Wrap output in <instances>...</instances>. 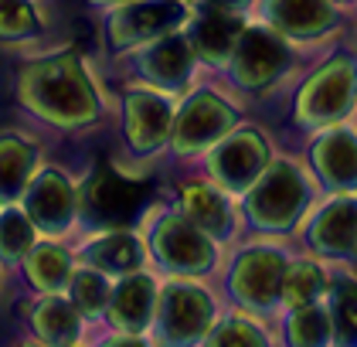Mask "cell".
Instances as JSON below:
<instances>
[{
  "instance_id": "6da1fadb",
  "label": "cell",
  "mask_w": 357,
  "mask_h": 347,
  "mask_svg": "<svg viewBox=\"0 0 357 347\" xmlns=\"http://www.w3.org/2000/svg\"><path fill=\"white\" fill-rule=\"evenodd\" d=\"M21 99L31 112L58 126H85L96 119L99 99L75 54L41 58L21 75Z\"/></svg>"
},
{
  "instance_id": "7a4b0ae2",
  "label": "cell",
  "mask_w": 357,
  "mask_h": 347,
  "mask_svg": "<svg viewBox=\"0 0 357 347\" xmlns=\"http://www.w3.org/2000/svg\"><path fill=\"white\" fill-rule=\"evenodd\" d=\"M310 205V187L303 174L289 161H269L262 174L248 184L245 214L248 221L262 232H286L300 221V214Z\"/></svg>"
},
{
  "instance_id": "3957f363",
  "label": "cell",
  "mask_w": 357,
  "mask_h": 347,
  "mask_svg": "<svg viewBox=\"0 0 357 347\" xmlns=\"http://www.w3.org/2000/svg\"><path fill=\"white\" fill-rule=\"evenodd\" d=\"M357 103V61L351 54L330 58L317 68L296 96V119L306 126H330L344 119Z\"/></svg>"
},
{
  "instance_id": "277c9868",
  "label": "cell",
  "mask_w": 357,
  "mask_h": 347,
  "mask_svg": "<svg viewBox=\"0 0 357 347\" xmlns=\"http://www.w3.org/2000/svg\"><path fill=\"white\" fill-rule=\"evenodd\" d=\"M228 61H231V75H235V82L242 89L262 92L266 85H273L286 72L289 48H286V38L273 24L242 27L238 45H235V52H231Z\"/></svg>"
},
{
  "instance_id": "5b68a950",
  "label": "cell",
  "mask_w": 357,
  "mask_h": 347,
  "mask_svg": "<svg viewBox=\"0 0 357 347\" xmlns=\"http://www.w3.org/2000/svg\"><path fill=\"white\" fill-rule=\"evenodd\" d=\"M153 256L157 263L181 276H197L215 266V242L184 214H164L153 225Z\"/></svg>"
},
{
  "instance_id": "8992f818",
  "label": "cell",
  "mask_w": 357,
  "mask_h": 347,
  "mask_svg": "<svg viewBox=\"0 0 357 347\" xmlns=\"http://www.w3.org/2000/svg\"><path fill=\"white\" fill-rule=\"evenodd\" d=\"M157 330L164 341L174 344H188L197 341L201 334H208L211 317H215V307H211V296L197 286L188 283H170L160 300H157Z\"/></svg>"
},
{
  "instance_id": "52a82bcc",
  "label": "cell",
  "mask_w": 357,
  "mask_h": 347,
  "mask_svg": "<svg viewBox=\"0 0 357 347\" xmlns=\"http://www.w3.org/2000/svg\"><path fill=\"white\" fill-rule=\"evenodd\" d=\"M235 126V109L228 106L215 92H194L184 103V109L174 116V147L181 154H194L204 150L211 143H218L221 136Z\"/></svg>"
},
{
  "instance_id": "ba28073f",
  "label": "cell",
  "mask_w": 357,
  "mask_h": 347,
  "mask_svg": "<svg viewBox=\"0 0 357 347\" xmlns=\"http://www.w3.org/2000/svg\"><path fill=\"white\" fill-rule=\"evenodd\" d=\"M286 259L279 249H245L231 266V296L252 310H269L279 300Z\"/></svg>"
},
{
  "instance_id": "9c48e42d",
  "label": "cell",
  "mask_w": 357,
  "mask_h": 347,
  "mask_svg": "<svg viewBox=\"0 0 357 347\" xmlns=\"http://www.w3.org/2000/svg\"><path fill=\"white\" fill-rule=\"evenodd\" d=\"M269 163V143L255 130H242V133L218 140L211 150V177L228 191H248V184L262 174V167Z\"/></svg>"
},
{
  "instance_id": "30bf717a",
  "label": "cell",
  "mask_w": 357,
  "mask_h": 347,
  "mask_svg": "<svg viewBox=\"0 0 357 347\" xmlns=\"http://www.w3.org/2000/svg\"><path fill=\"white\" fill-rule=\"evenodd\" d=\"M184 7L177 0H126L112 10L109 38L116 48H130L146 38H160L181 24Z\"/></svg>"
},
{
  "instance_id": "8fae6325",
  "label": "cell",
  "mask_w": 357,
  "mask_h": 347,
  "mask_svg": "<svg viewBox=\"0 0 357 347\" xmlns=\"http://www.w3.org/2000/svg\"><path fill=\"white\" fill-rule=\"evenodd\" d=\"M28 218L34 228L48 232V235H58L72 225L75 218V208H79V198L72 184L58 174V170H41L28 187Z\"/></svg>"
},
{
  "instance_id": "7c38bea8",
  "label": "cell",
  "mask_w": 357,
  "mask_h": 347,
  "mask_svg": "<svg viewBox=\"0 0 357 347\" xmlns=\"http://www.w3.org/2000/svg\"><path fill=\"white\" fill-rule=\"evenodd\" d=\"M174 126V112L150 89H139L126 96V140L137 154H153L160 150Z\"/></svg>"
},
{
  "instance_id": "4fadbf2b",
  "label": "cell",
  "mask_w": 357,
  "mask_h": 347,
  "mask_svg": "<svg viewBox=\"0 0 357 347\" xmlns=\"http://www.w3.org/2000/svg\"><path fill=\"white\" fill-rule=\"evenodd\" d=\"M242 10H231V7H221V3H208L201 14H197V21L191 27V48L194 54H201L204 61H211V65H225L231 52H235V45H238V34H242Z\"/></svg>"
},
{
  "instance_id": "5bb4252c",
  "label": "cell",
  "mask_w": 357,
  "mask_h": 347,
  "mask_svg": "<svg viewBox=\"0 0 357 347\" xmlns=\"http://www.w3.org/2000/svg\"><path fill=\"white\" fill-rule=\"evenodd\" d=\"M262 14L282 38H320L337 24L330 0H266Z\"/></svg>"
},
{
  "instance_id": "9a60e30c",
  "label": "cell",
  "mask_w": 357,
  "mask_h": 347,
  "mask_svg": "<svg viewBox=\"0 0 357 347\" xmlns=\"http://www.w3.org/2000/svg\"><path fill=\"white\" fill-rule=\"evenodd\" d=\"M313 167L320 181L333 191L357 187V136L351 130H327L313 143Z\"/></svg>"
},
{
  "instance_id": "2e32d148",
  "label": "cell",
  "mask_w": 357,
  "mask_h": 347,
  "mask_svg": "<svg viewBox=\"0 0 357 347\" xmlns=\"http://www.w3.org/2000/svg\"><path fill=\"white\" fill-rule=\"evenodd\" d=\"M310 245L320 256H351L357 249V201L337 198L310 225Z\"/></svg>"
},
{
  "instance_id": "e0dca14e",
  "label": "cell",
  "mask_w": 357,
  "mask_h": 347,
  "mask_svg": "<svg viewBox=\"0 0 357 347\" xmlns=\"http://www.w3.org/2000/svg\"><path fill=\"white\" fill-rule=\"evenodd\" d=\"M191 68L194 48L181 34H160V41H153L139 58V72L160 89H181L191 75Z\"/></svg>"
},
{
  "instance_id": "ac0fdd59",
  "label": "cell",
  "mask_w": 357,
  "mask_h": 347,
  "mask_svg": "<svg viewBox=\"0 0 357 347\" xmlns=\"http://www.w3.org/2000/svg\"><path fill=\"white\" fill-rule=\"evenodd\" d=\"M109 320L112 327L126 330V334H143V327L153 317V307H157V286L150 276H126L116 290L109 293Z\"/></svg>"
},
{
  "instance_id": "d6986e66",
  "label": "cell",
  "mask_w": 357,
  "mask_h": 347,
  "mask_svg": "<svg viewBox=\"0 0 357 347\" xmlns=\"http://www.w3.org/2000/svg\"><path fill=\"white\" fill-rule=\"evenodd\" d=\"M184 218H191L201 232H208L211 239H225L231 232V208L228 198L208 184H188L181 198Z\"/></svg>"
},
{
  "instance_id": "ffe728a7",
  "label": "cell",
  "mask_w": 357,
  "mask_h": 347,
  "mask_svg": "<svg viewBox=\"0 0 357 347\" xmlns=\"http://www.w3.org/2000/svg\"><path fill=\"white\" fill-rule=\"evenodd\" d=\"M85 212L96 214V218H102V221H119V218H126L130 208L137 205V191L126 184V181H119L116 174H99L96 181H89V191H85Z\"/></svg>"
},
{
  "instance_id": "44dd1931",
  "label": "cell",
  "mask_w": 357,
  "mask_h": 347,
  "mask_svg": "<svg viewBox=\"0 0 357 347\" xmlns=\"http://www.w3.org/2000/svg\"><path fill=\"white\" fill-rule=\"evenodd\" d=\"M85 259L99 272H133L143 263V249L130 232H109L85 249Z\"/></svg>"
},
{
  "instance_id": "7402d4cb",
  "label": "cell",
  "mask_w": 357,
  "mask_h": 347,
  "mask_svg": "<svg viewBox=\"0 0 357 347\" xmlns=\"http://www.w3.org/2000/svg\"><path fill=\"white\" fill-rule=\"evenodd\" d=\"M31 327L48 344H72L79 337V310H75V303L52 296V300L38 303V310L31 313Z\"/></svg>"
},
{
  "instance_id": "603a6c76",
  "label": "cell",
  "mask_w": 357,
  "mask_h": 347,
  "mask_svg": "<svg viewBox=\"0 0 357 347\" xmlns=\"http://www.w3.org/2000/svg\"><path fill=\"white\" fill-rule=\"evenodd\" d=\"M34 150L21 136H0V201L17 198L28 184Z\"/></svg>"
},
{
  "instance_id": "cb8c5ba5",
  "label": "cell",
  "mask_w": 357,
  "mask_h": 347,
  "mask_svg": "<svg viewBox=\"0 0 357 347\" xmlns=\"http://www.w3.org/2000/svg\"><path fill=\"white\" fill-rule=\"evenodd\" d=\"M324 279L327 276L320 272V266H313V263H293V266H286V272H282L279 300L289 310L306 307V303H313L317 296L324 293Z\"/></svg>"
},
{
  "instance_id": "d4e9b609",
  "label": "cell",
  "mask_w": 357,
  "mask_h": 347,
  "mask_svg": "<svg viewBox=\"0 0 357 347\" xmlns=\"http://www.w3.org/2000/svg\"><path fill=\"white\" fill-rule=\"evenodd\" d=\"M28 276L38 290L55 293L68 283V256L58 245H38L28 256Z\"/></svg>"
},
{
  "instance_id": "484cf974",
  "label": "cell",
  "mask_w": 357,
  "mask_h": 347,
  "mask_svg": "<svg viewBox=\"0 0 357 347\" xmlns=\"http://www.w3.org/2000/svg\"><path fill=\"white\" fill-rule=\"evenodd\" d=\"M289 341L293 344H327L330 334H333V323H330V313L317 303H306V307H296L289 313Z\"/></svg>"
},
{
  "instance_id": "4316f807",
  "label": "cell",
  "mask_w": 357,
  "mask_h": 347,
  "mask_svg": "<svg viewBox=\"0 0 357 347\" xmlns=\"http://www.w3.org/2000/svg\"><path fill=\"white\" fill-rule=\"evenodd\" d=\"M109 283L99 269H82V272L72 276V303H75L79 313H89V317L102 313L106 303H109Z\"/></svg>"
},
{
  "instance_id": "83f0119b",
  "label": "cell",
  "mask_w": 357,
  "mask_h": 347,
  "mask_svg": "<svg viewBox=\"0 0 357 347\" xmlns=\"http://www.w3.org/2000/svg\"><path fill=\"white\" fill-rule=\"evenodd\" d=\"M34 242V225L28 214L7 212L0 218V259H24Z\"/></svg>"
},
{
  "instance_id": "f1b7e54d",
  "label": "cell",
  "mask_w": 357,
  "mask_h": 347,
  "mask_svg": "<svg viewBox=\"0 0 357 347\" xmlns=\"http://www.w3.org/2000/svg\"><path fill=\"white\" fill-rule=\"evenodd\" d=\"M330 323L340 337H357V283L344 279L333 286V307H330Z\"/></svg>"
},
{
  "instance_id": "f546056e",
  "label": "cell",
  "mask_w": 357,
  "mask_h": 347,
  "mask_svg": "<svg viewBox=\"0 0 357 347\" xmlns=\"http://www.w3.org/2000/svg\"><path fill=\"white\" fill-rule=\"evenodd\" d=\"M38 31V17L28 0H0V38L21 41Z\"/></svg>"
},
{
  "instance_id": "4dcf8cb0",
  "label": "cell",
  "mask_w": 357,
  "mask_h": 347,
  "mask_svg": "<svg viewBox=\"0 0 357 347\" xmlns=\"http://www.w3.org/2000/svg\"><path fill=\"white\" fill-rule=\"evenodd\" d=\"M269 337L248 320H225L208 334V344H266Z\"/></svg>"
},
{
  "instance_id": "1f68e13d",
  "label": "cell",
  "mask_w": 357,
  "mask_h": 347,
  "mask_svg": "<svg viewBox=\"0 0 357 347\" xmlns=\"http://www.w3.org/2000/svg\"><path fill=\"white\" fill-rule=\"evenodd\" d=\"M215 3H221V7H231V10H242L248 0H215Z\"/></svg>"
},
{
  "instance_id": "d6a6232c",
  "label": "cell",
  "mask_w": 357,
  "mask_h": 347,
  "mask_svg": "<svg viewBox=\"0 0 357 347\" xmlns=\"http://www.w3.org/2000/svg\"><path fill=\"white\" fill-rule=\"evenodd\" d=\"M92 3H126V0H92Z\"/></svg>"
},
{
  "instance_id": "836d02e7",
  "label": "cell",
  "mask_w": 357,
  "mask_h": 347,
  "mask_svg": "<svg viewBox=\"0 0 357 347\" xmlns=\"http://www.w3.org/2000/svg\"><path fill=\"white\" fill-rule=\"evenodd\" d=\"M337 3H347V0H337Z\"/></svg>"
}]
</instances>
